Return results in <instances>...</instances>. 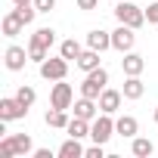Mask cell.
I'll use <instances>...</instances> for the list:
<instances>
[{
  "mask_svg": "<svg viewBox=\"0 0 158 158\" xmlns=\"http://www.w3.org/2000/svg\"><path fill=\"white\" fill-rule=\"evenodd\" d=\"M71 102H74V90H71V84L56 81L53 90H50V106H53V109H71Z\"/></svg>",
  "mask_w": 158,
  "mask_h": 158,
  "instance_id": "cell-4",
  "label": "cell"
},
{
  "mask_svg": "<svg viewBox=\"0 0 158 158\" xmlns=\"http://www.w3.org/2000/svg\"><path fill=\"white\" fill-rule=\"evenodd\" d=\"M16 99L25 106V109H31L34 106V99H37V93H34V87H28V84H22L19 90H16Z\"/></svg>",
  "mask_w": 158,
  "mask_h": 158,
  "instance_id": "cell-24",
  "label": "cell"
},
{
  "mask_svg": "<svg viewBox=\"0 0 158 158\" xmlns=\"http://www.w3.org/2000/svg\"><path fill=\"white\" fill-rule=\"evenodd\" d=\"M136 130H139V124H136V118H133V115H124V118H118V121H115V133H121V136H127V139H133V136H136Z\"/></svg>",
  "mask_w": 158,
  "mask_h": 158,
  "instance_id": "cell-16",
  "label": "cell"
},
{
  "mask_svg": "<svg viewBox=\"0 0 158 158\" xmlns=\"http://www.w3.org/2000/svg\"><path fill=\"white\" fill-rule=\"evenodd\" d=\"M121 99H124V93H121V90H109V87H106V90H102V96H99L96 102H99V112H109V115H112V112H118V109H121Z\"/></svg>",
  "mask_w": 158,
  "mask_h": 158,
  "instance_id": "cell-9",
  "label": "cell"
},
{
  "mask_svg": "<svg viewBox=\"0 0 158 158\" xmlns=\"http://www.w3.org/2000/svg\"><path fill=\"white\" fill-rule=\"evenodd\" d=\"M99 56H102L99 50H90V47H87L81 56L74 59V65L81 68V71H93V68H99Z\"/></svg>",
  "mask_w": 158,
  "mask_h": 158,
  "instance_id": "cell-12",
  "label": "cell"
},
{
  "mask_svg": "<svg viewBox=\"0 0 158 158\" xmlns=\"http://www.w3.org/2000/svg\"><path fill=\"white\" fill-rule=\"evenodd\" d=\"M87 47H90V50L106 53V50L112 47V34H109V31H102V28H93V31L87 34Z\"/></svg>",
  "mask_w": 158,
  "mask_h": 158,
  "instance_id": "cell-10",
  "label": "cell"
},
{
  "mask_svg": "<svg viewBox=\"0 0 158 158\" xmlns=\"http://www.w3.org/2000/svg\"><path fill=\"white\" fill-rule=\"evenodd\" d=\"M3 56H6V68H10V71H22V68H25V62H28V59H25V50H22V47H16V44H10Z\"/></svg>",
  "mask_w": 158,
  "mask_h": 158,
  "instance_id": "cell-11",
  "label": "cell"
},
{
  "mask_svg": "<svg viewBox=\"0 0 158 158\" xmlns=\"http://www.w3.org/2000/svg\"><path fill=\"white\" fill-rule=\"evenodd\" d=\"M16 16L25 22V25H31L34 22V16H37V6L34 3H25V6H16Z\"/></svg>",
  "mask_w": 158,
  "mask_h": 158,
  "instance_id": "cell-25",
  "label": "cell"
},
{
  "mask_svg": "<svg viewBox=\"0 0 158 158\" xmlns=\"http://www.w3.org/2000/svg\"><path fill=\"white\" fill-rule=\"evenodd\" d=\"M84 50H81V44H77L74 37H68V40H62V47H59V56H65V59H77Z\"/></svg>",
  "mask_w": 158,
  "mask_h": 158,
  "instance_id": "cell-23",
  "label": "cell"
},
{
  "mask_svg": "<svg viewBox=\"0 0 158 158\" xmlns=\"http://www.w3.org/2000/svg\"><path fill=\"white\" fill-rule=\"evenodd\" d=\"M25 115H28V109H25L16 96L0 99V121H19V118H25Z\"/></svg>",
  "mask_w": 158,
  "mask_h": 158,
  "instance_id": "cell-7",
  "label": "cell"
},
{
  "mask_svg": "<svg viewBox=\"0 0 158 158\" xmlns=\"http://www.w3.org/2000/svg\"><path fill=\"white\" fill-rule=\"evenodd\" d=\"M99 6V0H77V10H84V13H93Z\"/></svg>",
  "mask_w": 158,
  "mask_h": 158,
  "instance_id": "cell-30",
  "label": "cell"
},
{
  "mask_svg": "<svg viewBox=\"0 0 158 158\" xmlns=\"http://www.w3.org/2000/svg\"><path fill=\"white\" fill-rule=\"evenodd\" d=\"M133 155L136 158H149L152 152H155V146H152V139H146V136H133Z\"/></svg>",
  "mask_w": 158,
  "mask_h": 158,
  "instance_id": "cell-22",
  "label": "cell"
},
{
  "mask_svg": "<svg viewBox=\"0 0 158 158\" xmlns=\"http://www.w3.org/2000/svg\"><path fill=\"white\" fill-rule=\"evenodd\" d=\"M87 149L81 146V139H77V136H68L62 146H59V158H81Z\"/></svg>",
  "mask_w": 158,
  "mask_h": 158,
  "instance_id": "cell-13",
  "label": "cell"
},
{
  "mask_svg": "<svg viewBox=\"0 0 158 158\" xmlns=\"http://www.w3.org/2000/svg\"><path fill=\"white\" fill-rule=\"evenodd\" d=\"M112 133H115V121L109 118V112H102L99 118L90 121V136H93V143H109Z\"/></svg>",
  "mask_w": 158,
  "mask_h": 158,
  "instance_id": "cell-5",
  "label": "cell"
},
{
  "mask_svg": "<svg viewBox=\"0 0 158 158\" xmlns=\"http://www.w3.org/2000/svg\"><path fill=\"white\" fill-rule=\"evenodd\" d=\"M124 99H139L143 93H146V87H143V81H139V74H127V81H124Z\"/></svg>",
  "mask_w": 158,
  "mask_h": 158,
  "instance_id": "cell-14",
  "label": "cell"
},
{
  "mask_svg": "<svg viewBox=\"0 0 158 158\" xmlns=\"http://www.w3.org/2000/svg\"><path fill=\"white\" fill-rule=\"evenodd\" d=\"M106 84H109V71L99 65V68H93V71H87V77H84V84H81V96H90V99H99L102 96V90H106Z\"/></svg>",
  "mask_w": 158,
  "mask_h": 158,
  "instance_id": "cell-1",
  "label": "cell"
},
{
  "mask_svg": "<svg viewBox=\"0 0 158 158\" xmlns=\"http://www.w3.org/2000/svg\"><path fill=\"white\" fill-rule=\"evenodd\" d=\"M16 155V146H13V139L6 136V139H0V158H13Z\"/></svg>",
  "mask_w": 158,
  "mask_h": 158,
  "instance_id": "cell-27",
  "label": "cell"
},
{
  "mask_svg": "<svg viewBox=\"0 0 158 158\" xmlns=\"http://www.w3.org/2000/svg\"><path fill=\"white\" fill-rule=\"evenodd\" d=\"M22 28H25V22L16 16V10L3 16V34H6V37H16V34H22Z\"/></svg>",
  "mask_w": 158,
  "mask_h": 158,
  "instance_id": "cell-17",
  "label": "cell"
},
{
  "mask_svg": "<svg viewBox=\"0 0 158 158\" xmlns=\"http://www.w3.org/2000/svg\"><path fill=\"white\" fill-rule=\"evenodd\" d=\"M155 124H158V109H155Z\"/></svg>",
  "mask_w": 158,
  "mask_h": 158,
  "instance_id": "cell-34",
  "label": "cell"
},
{
  "mask_svg": "<svg viewBox=\"0 0 158 158\" xmlns=\"http://www.w3.org/2000/svg\"><path fill=\"white\" fill-rule=\"evenodd\" d=\"M13 3L16 6H25V3H34V0H13Z\"/></svg>",
  "mask_w": 158,
  "mask_h": 158,
  "instance_id": "cell-33",
  "label": "cell"
},
{
  "mask_svg": "<svg viewBox=\"0 0 158 158\" xmlns=\"http://www.w3.org/2000/svg\"><path fill=\"white\" fill-rule=\"evenodd\" d=\"M10 139H13V146H16V155H28V152L34 149V143H31L28 133H10Z\"/></svg>",
  "mask_w": 158,
  "mask_h": 158,
  "instance_id": "cell-21",
  "label": "cell"
},
{
  "mask_svg": "<svg viewBox=\"0 0 158 158\" xmlns=\"http://www.w3.org/2000/svg\"><path fill=\"white\" fill-rule=\"evenodd\" d=\"M65 130H68V136H77V139H81V136H90V121H84V118H71Z\"/></svg>",
  "mask_w": 158,
  "mask_h": 158,
  "instance_id": "cell-19",
  "label": "cell"
},
{
  "mask_svg": "<svg viewBox=\"0 0 158 158\" xmlns=\"http://www.w3.org/2000/svg\"><path fill=\"white\" fill-rule=\"evenodd\" d=\"M146 22H149V25H158V0H155V3H149V10H146Z\"/></svg>",
  "mask_w": 158,
  "mask_h": 158,
  "instance_id": "cell-28",
  "label": "cell"
},
{
  "mask_svg": "<svg viewBox=\"0 0 158 158\" xmlns=\"http://www.w3.org/2000/svg\"><path fill=\"white\" fill-rule=\"evenodd\" d=\"M136 28H130V25H118L115 31H112V47L118 50V53H130L133 50V44H136V34H133Z\"/></svg>",
  "mask_w": 158,
  "mask_h": 158,
  "instance_id": "cell-6",
  "label": "cell"
},
{
  "mask_svg": "<svg viewBox=\"0 0 158 158\" xmlns=\"http://www.w3.org/2000/svg\"><path fill=\"white\" fill-rule=\"evenodd\" d=\"M31 44H40V47L50 50V47L56 44V31H53V28H37V31L31 34Z\"/></svg>",
  "mask_w": 158,
  "mask_h": 158,
  "instance_id": "cell-20",
  "label": "cell"
},
{
  "mask_svg": "<svg viewBox=\"0 0 158 158\" xmlns=\"http://www.w3.org/2000/svg\"><path fill=\"white\" fill-rule=\"evenodd\" d=\"M68 121H71V118L65 115V109H53V106H50V112H47V124H50V127L65 130V127H68Z\"/></svg>",
  "mask_w": 158,
  "mask_h": 158,
  "instance_id": "cell-18",
  "label": "cell"
},
{
  "mask_svg": "<svg viewBox=\"0 0 158 158\" xmlns=\"http://www.w3.org/2000/svg\"><path fill=\"white\" fill-rule=\"evenodd\" d=\"M34 158H53V152H50V149H37V152H34Z\"/></svg>",
  "mask_w": 158,
  "mask_h": 158,
  "instance_id": "cell-32",
  "label": "cell"
},
{
  "mask_svg": "<svg viewBox=\"0 0 158 158\" xmlns=\"http://www.w3.org/2000/svg\"><path fill=\"white\" fill-rule=\"evenodd\" d=\"M121 68H124V74H143L146 62H143V56H139V53H124Z\"/></svg>",
  "mask_w": 158,
  "mask_h": 158,
  "instance_id": "cell-15",
  "label": "cell"
},
{
  "mask_svg": "<svg viewBox=\"0 0 158 158\" xmlns=\"http://www.w3.org/2000/svg\"><path fill=\"white\" fill-rule=\"evenodd\" d=\"M34 6H37V13H50V10H56V0H34Z\"/></svg>",
  "mask_w": 158,
  "mask_h": 158,
  "instance_id": "cell-29",
  "label": "cell"
},
{
  "mask_svg": "<svg viewBox=\"0 0 158 158\" xmlns=\"http://www.w3.org/2000/svg\"><path fill=\"white\" fill-rule=\"evenodd\" d=\"M71 109H74V118L93 121V118H96V112H99V102H96V99H90V96H81V99L71 106Z\"/></svg>",
  "mask_w": 158,
  "mask_h": 158,
  "instance_id": "cell-8",
  "label": "cell"
},
{
  "mask_svg": "<svg viewBox=\"0 0 158 158\" xmlns=\"http://www.w3.org/2000/svg\"><path fill=\"white\" fill-rule=\"evenodd\" d=\"M65 74H68V59L65 56L40 62V77H47V81H65Z\"/></svg>",
  "mask_w": 158,
  "mask_h": 158,
  "instance_id": "cell-3",
  "label": "cell"
},
{
  "mask_svg": "<svg viewBox=\"0 0 158 158\" xmlns=\"http://www.w3.org/2000/svg\"><path fill=\"white\" fill-rule=\"evenodd\" d=\"M28 56H31L34 62H44V59H47V47H40V44H31V47H28Z\"/></svg>",
  "mask_w": 158,
  "mask_h": 158,
  "instance_id": "cell-26",
  "label": "cell"
},
{
  "mask_svg": "<svg viewBox=\"0 0 158 158\" xmlns=\"http://www.w3.org/2000/svg\"><path fill=\"white\" fill-rule=\"evenodd\" d=\"M84 158H102V143H96V146H90V149L84 152Z\"/></svg>",
  "mask_w": 158,
  "mask_h": 158,
  "instance_id": "cell-31",
  "label": "cell"
},
{
  "mask_svg": "<svg viewBox=\"0 0 158 158\" xmlns=\"http://www.w3.org/2000/svg\"><path fill=\"white\" fill-rule=\"evenodd\" d=\"M115 19H118L121 25L143 28V22H146V10H139L136 3H130V0H118V6H115Z\"/></svg>",
  "mask_w": 158,
  "mask_h": 158,
  "instance_id": "cell-2",
  "label": "cell"
}]
</instances>
